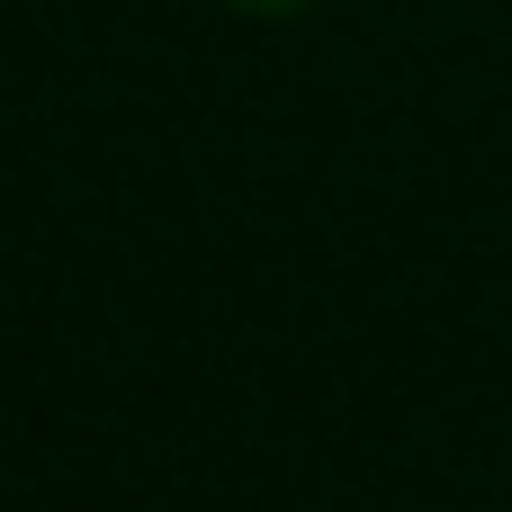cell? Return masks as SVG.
I'll use <instances>...</instances> for the list:
<instances>
[{"label": "cell", "mask_w": 512, "mask_h": 512, "mask_svg": "<svg viewBox=\"0 0 512 512\" xmlns=\"http://www.w3.org/2000/svg\"><path fill=\"white\" fill-rule=\"evenodd\" d=\"M225 9H243V18H297V9H315V0H225Z\"/></svg>", "instance_id": "obj_1"}]
</instances>
